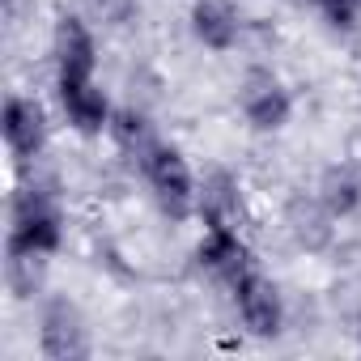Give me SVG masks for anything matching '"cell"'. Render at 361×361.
<instances>
[{"label": "cell", "mask_w": 361, "mask_h": 361, "mask_svg": "<svg viewBox=\"0 0 361 361\" xmlns=\"http://www.w3.org/2000/svg\"><path fill=\"white\" fill-rule=\"evenodd\" d=\"M64 247V204L51 188L43 183H18L9 196V234H5V251L18 255H43L56 259Z\"/></svg>", "instance_id": "1"}, {"label": "cell", "mask_w": 361, "mask_h": 361, "mask_svg": "<svg viewBox=\"0 0 361 361\" xmlns=\"http://www.w3.org/2000/svg\"><path fill=\"white\" fill-rule=\"evenodd\" d=\"M145 188L157 204L161 217H170L174 226H183L196 217V204H200V174L192 170L188 153L170 145V140H153L145 149V157L136 161Z\"/></svg>", "instance_id": "2"}, {"label": "cell", "mask_w": 361, "mask_h": 361, "mask_svg": "<svg viewBox=\"0 0 361 361\" xmlns=\"http://www.w3.org/2000/svg\"><path fill=\"white\" fill-rule=\"evenodd\" d=\"M238 115L247 119L251 132L259 136H276L293 123V111H298V98L289 90V81L268 68V64H251L238 81Z\"/></svg>", "instance_id": "3"}, {"label": "cell", "mask_w": 361, "mask_h": 361, "mask_svg": "<svg viewBox=\"0 0 361 361\" xmlns=\"http://www.w3.org/2000/svg\"><path fill=\"white\" fill-rule=\"evenodd\" d=\"M0 136H5V153L13 170H30L51 140L47 106L30 94H9L5 106H0Z\"/></svg>", "instance_id": "4"}, {"label": "cell", "mask_w": 361, "mask_h": 361, "mask_svg": "<svg viewBox=\"0 0 361 361\" xmlns=\"http://www.w3.org/2000/svg\"><path fill=\"white\" fill-rule=\"evenodd\" d=\"M226 293H230V306H234V314H238V323H243L247 336L276 340L285 331V298H281L276 281L259 272V264L251 272H243Z\"/></svg>", "instance_id": "5"}, {"label": "cell", "mask_w": 361, "mask_h": 361, "mask_svg": "<svg viewBox=\"0 0 361 361\" xmlns=\"http://www.w3.org/2000/svg\"><path fill=\"white\" fill-rule=\"evenodd\" d=\"M51 68L56 81H94L98 77V35L81 13H60L51 26Z\"/></svg>", "instance_id": "6"}, {"label": "cell", "mask_w": 361, "mask_h": 361, "mask_svg": "<svg viewBox=\"0 0 361 361\" xmlns=\"http://www.w3.org/2000/svg\"><path fill=\"white\" fill-rule=\"evenodd\" d=\"M90 327L85 314L77 310V302L68 298H47L43 314H39V353L47 361H81L90 357Z\"/></svg>", "instance_id": "7"}, {"label": "cell", "mask_w": 361, "mask_h": 361, "mask_svg": "<svg viewBox=\"0 0 361 361\" xmlns=\"http://www.w3.org/2000/svg\"><path fill=\"white\" fill-rule=\"evenodd\" d=\"M196 268L230 289L243 272L255 268V251L247 247L238 226H204V234L196 243Z\"/></svg>", "instance_id": "8"}, {"label": "cell", "mask_w": 361, "mask_h": 361, "mask_svg": "<svg viewBox=\"0 0 361 361\" xmlns=\"http://www.w3.org/2000/svg\"><path fill=\"white\" fill-rule=\"evenodd\" d=\"M56 102H60L64 123H68L77 136L94 140V136L111 132L115 102H111V94L98 85V77H94V81H56Z\"/></svg>", "instance_id": "9"}, {"label": "cell", "mask_w": 361, "mask_h": 361, "mask_svg": "<svg viewBox=\"0 0 361 361\" xmlns=\"http://www.w3.org/2000/svg\"><path fill=\"white\" fill-rule=\"evenodd\" d=\"M188 30H192V39L204 51L230 56L243 43V9L234 5V0H192Z\"/></svg>", "instance_id": "10"}, {"label": "cell", "mask_w": 361, "mask_h": 361, "mask_svg": "<svg viewBox=\"0 0 361 361\" xmlns=\"http://www.w3.org/2000/svg\"><path fill=\"white\" fill-rule=\"evenodd\" d=\"M196 217L204 226H238L243 217V183L230 170H209L200 178V204Z\"/></svg>", "instance_id": "11"}, {"label": "cell", "mask_w": 361, "mask_h": 361, "mask_svg": "<svg viewBox=\"0 0 361 361\" xmlns=\"http://www.w3.org/2000/svg\"><path fill=\"white\" fill-rule=\"evenodd\" d=\"M319 204L331 221L353 217L361 209V174L353 166H327L319 178Z\"/></svg>", "instance_id": "12"}, {"label": "cell", "mask_w": 361, "mask_h": 361, "mask_svg": "<svg viewBox=\"0 0 361 361\" xmlns=\"http://www.w3.org/2000/svg\"><path fill=\"white\" fill-rule=\"evenodd\" d=\"M132 161H140L145 157V149L157 140L153 136V123H149V115L145 111H136V106H115V119H111V132H106Z\"/></svg>", "instance_id": "13"}, {"label": "cell", "mask_w": 361, "mask_h": 361, "mask_svg": "<svg viewBox=\"0 0 361 361\" xmlns=\"http://www.w3.org/2000/svg\"><path fill=\"white\" fill-rule=\"evenodd\" d=\"M310 9L327 22V30H336V35H348V30H357V22H361V0H310Z\"/></svg>", "instance_id": "14"}, {"label": "cell", "mask_w": 361, "mask_h": 361, "mask_svg": "<svg viewBox=\"0 0 361 361\" xmlns=\"http://www.w3.org/2000/svg\"><path fill=\"white\" fill-rule=\"evenodd\" d=\"M90 9H94V18H102L111 26H123L136 13V0H90Z\"/></svg>", "instance_id": "15"}, {"label": "cell", "mask_w": 361, "mask_h": 361, "mask_svg": "<svg viewBox=\"0 0 361 361\" xmlns=\"http://www.w3.org/2000/svg\"><path fill=\"white\" fill-rule=\"evenodd\" d=\"M357 344H361V310H357Z\"/></svg>", "instance_id": "16"}]
</instances>
